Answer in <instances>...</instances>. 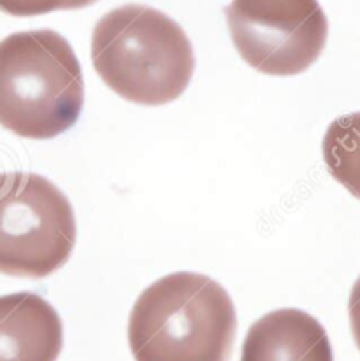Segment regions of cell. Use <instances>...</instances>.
<instances>
[{"instance_id":"6","label":"cell","mask_w":360,"mask_h":361,"mask_svg":"<svg viewBox=\"0 0 360 361\" xmlns=\"http://www.w3.org/2000/svg\"><path fill=\"white\" fill-rule=\"evenodd\" d=\"M62 345V319L41 295L0 297V361H56Z\"/></svg>"},{"instance_id":"4","label":"cell","mask_w":360,"mask_h":361,"mask_svg":"<svg viewBox=\"0 0 360 361\" xmlns=\"http://www.w3.org/2000/svg\"><path fill=\"white\" fill-rule=\"evenodd\" d=\"M74 245V211L52 180L0 176V274L41 279L66 265Z\"/></svg>"},{"instance_id":"7","label":"cell","mask_w":360,"mask_h":361,"mask_svg":"<svg viewBox=\"0 0 360 361\" xmlns=\"http://www.w3.org/2000/svg\"><path fill=\"white\" fill-rule=\"evenodd\" d=\"M241 361H334V353L316 317L301 309H278L251 324Z\"/></svg>"},{"instance_id":"10","label":"cell","mask_w":360,"mask_h":361,"mask_svg":"<svg viewBox=\"0 0 360 361\" xmlns=\"http://www.w3.org/2000/svg\"><path fill=\"white\" fill-rule=\"evenodd\" d=\"M348 317H350V328L354 341L360 351V276L355 281L354 288L350 291V300H348Z\"/></svg>"},{"instance_id":"8","label":"cell","mask_w":360,"mask_h":361,"mask_svg":"<svg viewBox=\"0 0 360 361\" xmlns=\"http://www.w3.org/2000/svg\"><path fill=\"white\" fill-rule=\"evenodd\" d=\"M322 153L329 174L360 200V111L330 123Z\"/></svg>"},{"instance_id":"5","label":"cell","mask_w":360,"mask_h":361,"mask_svg":"<svg viewBox=\"0 0 360 361\" xmlns=\"http://www.w3.org/2000/svg\"><path fill=\"white\" fill-rule=\"evenodd\" d=\"M241 59L268 75H297L322 55L329 21L318 0H232L225 7Z\"/></svg>"},{"instance_id":"9","label":"cell","mask_w":360,"mask_h":361,"mask_svg":"<svg viewBox=\"0 0 360 361\" xmlns=\"http://www.w3.org/2000/svg\"><path fill=\"white\" fill-rule=\"evenodd\" d=\"M99 0H0V11L11 16H39L53 11H74Z\"/></svg>"},{"instance_id":"2","label":"cell","mask_w":360,"mask_h":361,"mask_svg":"<svg viewBox=\"0 0 360 361\" xmlns=\"http://www.w3.org/2000/svg\"><path fill=\"white\" fill-rule=\"evenodd\" d=\"M92 61L104 82L138 106H165L188 88L192 42L162 11L127 4L104 14L92 35Z\"/></svg>"},{"instance_id":"1","label":"cell","mask_w":360,"mask_h":361,"mask_svg":"<svg viewBox=\"0 0 360 361\" xmlns=\"http://www.w3.org/2000/svg\"><path fill=\"white\" fill-rule=\"evenodd\" d=\"M236 330V307L222 284L176 272L139 295L128 317V345L136 361H229Z\"/></svg>"},{"instance_id":"3","label":"cell","mask_w":360,"mask_h":361,"mask_svg":"<svg viewBox=\"0 0 360 361\" xmlns=\"http://www.w3.org/2000/svg\"><path fill=\"white\" fill-rule=\"evenodd\" d=\"M85 104L81 65L59 32H16L0 41V126L25 139L72 128Z\"/></svg>"}]
</instances>
